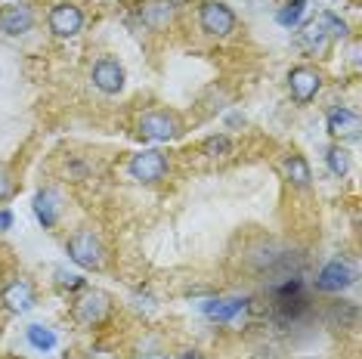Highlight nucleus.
<instances>
[{"mask_svg": "<svg viewBox=\"0 0 362 359\" xmlns=\"http://www.w3.org/2000/svg\"><path fill=\"white\" fill-rule=\"evenodd\" d=\"M35 28V10L31 6H4L0 10V31L4 35H25Z\"/></svg>", "mask_w": 362, "mask_h": 359, "instance_id": "nucleus-11", "label": "nucleus"}, {"mask_svg": "<svg viewBox=\"0 0 362 359\" xmlns=\"http://www.w3.org/2000/svg\"><path fill=\"white\" fill-rule=\"evenodd\" d=\"M75 313H78V322H84V325H96L105 313H109V298H105L103 291H87V295L78 300Z\"/></svg>", "mask_w": 362, "mask_h": 359, "instance_id": "nucleus-14", "label": "nucleus"}, {"mask_svg": "<svg viewBox=\"0 0 362 359\" xmlns=\"http://www.w3.org/2000/svg\"><path fill=\"white\" fill-rule=\"evenodd\" d=\"M273 307H276L279 322H285V325L298 322L300 316L310 310V300H307V295H303V282L288 279V282L279 285V288L273 291Z\"/></svg>", "mask_w": 362, "mask_h": 359, "instance_id": "nucleus-1", "label": "nucleus"}, {"mask_svg": "<svg viewBox=\"0 0 362 359\" xmlns=\"http://www.w3.org/2000/svg\"><path fill=\"white\" fill-rule=\"evenodd\" d=\"M325 130L334 136L337 143H356L359 140V115L353 109H347V105H337V109H332L325 115Z\"/></svg>", "mask_w": 362, "mask_h": 359, "instance_id": "nucleus-5", "label": "nucleus"}, {"mask_svg": "<svg viewBox=\"0 0 362 359\" xmlns=\"http://www.w3.org/2000/svg\"><path fill=\"white\" fill-rule=\"evenodd\" d=\"M303 10H307V0H291V4H285L282 10H279V25H285V28H294L300 22V16Z\"/></svg>", "mask_w": 362, "mask_h": 359, "instance_id": "nucleus-21", "label": "nucleus"}, {"mask_svg": "<svg viewBox=\"0 0 362 359\" xmlns=\"http://www.w3.org/2000/svg\"><path fill=\"white\" fill-rule=\"evenodd\" d=\"M13 189H16V186H13V177L6 174V167H0V201L10 199Z\"/></svg>", "mask_w": 362, "mask_h": 359, "instance_id": "nucleus-23", "label": "nucleus"}, {"mask_svg": "<svg viewBox=\"0 0 362 359\" xmlns=\"http://www.w3.org/2000/svg\"><path fill=\"white\" fill-rule=\"evenodd\" d=\"M28 344L40 350V353H50L56 347V334L50 329H44V325H28Z\"/></svg>", "mask_w": 362, "mask_h": 359, "instance_id": "nucleus-19", "label": "nucleus"}, {"mask_svg": "<svg viewBox=\"0 0 362 359\" xmlns=\"http://www.w3.org/2000/svg\"><path fill=\"white\" fill-rule=\"evenodd\" d=\"M322 22H325V28H328V35H332V37H344V35H347V25H344L337 16L322 13Z\"/></svg>", "mask_w": 362, "mask_h": 359, "instance_id": "nucleus-22", "label": "nucleus"}, {"mask_svg": "<svg viewBox=\"0 0 362 359\" xmlns=\"http://www.w3.org/2000/svg\"><path fill=\"white\" fill-rule=\"evenodd\" d=\"M50 31L59 37H75L81 28H84V13L75 4H56L50 10Z\"/></svg>", "mask_w": 362, "mask_h": 359, "instance_id": "nucleus-9", "label": "nucleus"}, {"mask_svg": "<svg viewBox=\"0 0 362 359\" xmlns=\"http://www.w3.org/2000/svg\"><path fill=\"white\" fill-rule=\"evenodd\" d=\"M139 136L152 143H168L177 136V118L168 112H149V115L139 118Z\"/></svg>", "mask_w": 362, "mask_h": 359, "instance_id": "nucleus-8", "label": "nucleus"}, {"mask_svg": "<svg viewBox=\"0 0 362 359\" xmlns=\"http://www.w3.org/2000/svg\"><path fill=\"white\" fill-rule=\"evenodd\" d=\"M282 170H285V177L291 180L294 186H310V180H313L310 161L303 158V155H298V152L285 155V161H282Z\"/></svg>", "mask_w": 362, "mask_h": 359, "instance_id": "nucleus-17", "label": "nucleus"}, {"mask_svg": "<svg viewBox=\"0 0 362 359\" xmlns=\"http://www.w3.org/2000/svg\"><path fill=\"white\" fill-rule=\"evenodd\" d=\"M199 25H202L204 35L226 37V35H233L235 31V13L229 10L223 0H208V4H202Z\"/></svg>", "mask_w": 362, "mask_h": 359, "instance_id": "nucleus-3", "label": "nucleus"}, {"mask_svg": "<svg viewBox=\"0 0 362 359\" xmlns=\"http://www.w3.org/2000/svg\"><path fill=\"white\" fill-rule=\"evenodd\" d=\"M139 16H143L146 25L161 28V25H168V22H170V16H174V6H170V0H152V4H146V10L139 13Z\"/></svg>", "mask_w": 362, "mask_h": 359, "instance_id": "nucleus-18", "label": "nucleus"}, {"mask_svg": "<svg viewBox=\"0 0 362 359\" xmlns=\"http://www.w3.org/2000/svg\"><path fill=\"white\" fill-rule=\"evenodd\" d=\"M251 300L248 298H217V300H208V304H202L204 316L214 322H233L238 313H245L248 310Z\"/></svg>", "mask_w": 362, "mask_h": 359, "instance_id": "nucleus-12", "label": "nucleus"}, {"mask_svg": "<svg viewBox=\"0 0 362 359\" xmlns=\"http://www.w3.org/2000/svg\"><path fill=\"white\" fill-rule=\"evenodd\" d=\"M10 226H13V214H10V211H0V233H4V230H10Z\"/></svg>", "mask_w": 362, "mask_h": 359, "instance_id": "nucleus-25", "label": "nucleus"}, {"mask_svg": "<svg viewBox=\"0 0 362 359\" xmlns=\"http://www.w3.org/2000/svg\"><path fill=\"white\" fill-rule=\"evenodd\" d=\"M93 84H96V90H103L105 96L121 93V90H124V69H121V62L112 59V56H103V59L93 65Z\"/></svg>", "mask_w": 362, "mask_h": 359, "instance_id": "nucleus-10", "label": "nucleus"}, {"mask_svg": "<svg viewBox=\"0 0 362 359\" xmlns=\"http://www.w3.org/2000/svg\"><path fill=\"white\" fill-rule=\"evenodd\" d=\"M325 165H328V170H332L334 177H344L350 170V155H347V149H344V146H332V149L325 152Z\"/></svg>", "mask_w": 362, "mask_h": 359, "instance_id": "nucleus-20", "label": "nucleus"}, {"mask_svg": "<svg viewBox=\"0 0 362 359\" xmlns=\"http://www.w3.org/2000/svg\"><path fill=\"white\" fill-rule=\"evenodd\" d=\"M4 304L6 310H13V313H25V310L35 304V288L25 282V279H13L10 285L4 288Z\"/></svg>", "mask_w": 362, "mask_h": 359, "instance_id": "nucleus-15", "label": "nucleus"}, {"mask_svg": "<svg viewBox=\"0 0 362 359\" xmlns=\"http://www.w3.org/2000/svg\"><path fill=\"white\" fill-rule=\"evenodd\" d=\"M204 152H229V140L226 136H211V140L204 143Z\"/></svg>", "mask_w": 362, "mask_h": 359, "instance_id": "nucleus-24", "label": "nucleus"}, {"mask_svg": "<svg viewBox=\"0 0 362 359\" xmlns=\"http://www.w3.org/2000/svg\"><path fill=\"white\" fill-rule=\"evenodd\" d=\"M328 28H325V22H322V16L319 19H313L303 25V31H298V47L303 53H310V56H316V53H322L325 47H328Z\"/></svg>", "mask_w": 362, "mask_h": 359, "instance_id": "nucleus-13", "label": "nucleus"}, {"mask_svg": "<svg viewBox=\"0 0 362 359\" xmlns=\"http://www.w3.org/2000/svg\"><path fill=\"white\" fill-rule=\"evenodd\" d=\"M35 214H37L40 223H44V230L56 226V220H59V195H56L53 189L37 192L35 195Z\"/></svg>", "mask_w": 362, "mask_h": 359, "instance_id": "nucleus-16", "label": "nucleus"}, {"mask_svg": "<svg viewBox=\"0 0 362 359\" xmlns=\"http://www.w3.org/2000/svg\"><path fill=\"white\" fill-rule=\"evenodd\" d=\"M69 257L84 269H103L105 248H103V242L93 235V230H78L69 239Z\"/></svg>", "mask_w": 362, "mask_h": 359, "instance_id": "nucleus-2", "label": "nucleus"}, {"mask_svg": "<svg viewBox=\"0 0 362 359\" xmlns=\"http://www.w3.org/2000/svg\"><path fill=\"white\" fill-rule=\"evenodd\" d=\"M353 282H356V269H353L347 260L334 257V260H328V264L322 266V273H319V279H316V288L319 291H328V295H334V291L350 288Z\"/></svg>", "mask_w": 362, "mask_h": 359, "instance_id": "nucleus-6", "label": "nucleus"}, {"mask_svg": "<svg viewBox=\"0 0 362 359\" xmlns=\"http://www.w3.org/2000/svg\"><path fill=\"white\" fill-rule=\"evenodd\" d=\"M319 87H322V75L316 69H310V65H298L288 75V90H291L294 102H300V105H307L319 93Z\"/></svg>", "mask_w": 362, "mask_h": 359, "instance_id": "nucleus-7", "label": "nucleus"}, {"mask_svg": "<svg viewBox=\"0 0 362 359\" xmlns=\"http://www.w3.org/2000/svg\"><path fill=\"white\" fill-rule=\"evenodd\" d=\"M130 177L139 180V183H158V180L168 174V158L158 149H146L130 158Z\"/></svg>", "mask_w": 362, "mask_h": 359, "instance_id": "nucleus-4", "label": "nucleus"}]
</instances>
